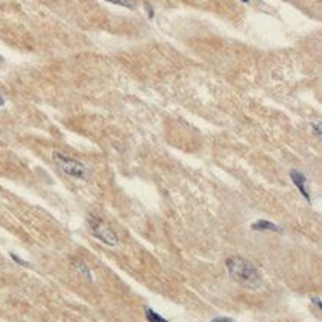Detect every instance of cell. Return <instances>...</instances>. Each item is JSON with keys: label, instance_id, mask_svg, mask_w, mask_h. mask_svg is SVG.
I'll return each mask as SVG.
<instances>
[{"label": "cell", "instance_id": "5", "mask_svg": "<svg viewBox=\"0 0 322 322\" xmlns=\"http://www.w3.org/2000/svg\"><path fill=\"white\" fill-rule=\"evenodd\" d=\"M251 230L252 231H270V233H278L281 234L283 233V228L274 222H269V220H265V219H260L257 222L251 225Z\"/></svg>", "mask_w": 322, "mask_h": 322}, {"label": "cell", "instance_id": "6", "mask_svg": "<svg viewBox=\"0 0 322 322\" xmlns=\"http://www.w3.org/2000/svg\"><path fill=\"white\" fill-rule=\"evenodd\" d=\"M73 266L76 268V270L78 272H81V274L87 278V280H93V275H91V270L89 269V266H87L84 262H81V260H75V262H73Z\"/></svg>", "mask_w": 322, "mask_h": 322}, {"label": "cell", "instance_id": "1", "mask_svg": "<svg viewBox=\"0 0 322 322\" xmlns=\"http://www.w3.org/2000/svg\"><path fill=\"white\" fill-rule=\"evenodd\" d=\"M225 266L233 281L239 283L246 289H258L262 286V277L257 268L240 255H233L225 260Z\"/></svg>", "mask_w": 322, "mask_h": 322}, {"label": "cell", "instance_id": "7", "mask_svg": "<svg viewBox=\"0 0 322 322\" xmlns=\"http://www.w3.org/2000/svg\"><path fill=\"white\" fill-rule=\"evenodd\" d=\"M144 316H146V319L149 321V322H169L166 318H163L161 315H158L155 310H152L151 307L144 308Z\"/></svg>", "mask_w": 322, "mask_h": 322}, {"label": "cell", "instance_id": "3", "mask_svg": "<svg viewBox=\"0 0 322 322\" xmlns=\"http://www.w3.org/2000/svg\"><path fill=\"white\" fill-rule=\"evenodd\" d=\"M89 228L93 234V237H96L99 242H102L108 246H117L119 245L117 234L111 230L107 224H104L101 219L90 216L89 217Z\"/></svg>", "mask_w": 322, "mask_h": 322}, {"label": "cell", "instance_id": "8", "mask_svg": "<svg viewBox=\"0 0 322 322\" xmlns=\"http://www.w3.org/2000/svg\"><path fill=\"white\" fill-rule=\"evenodd\" d=\"M105 2L113 3V5H119V6H123V8H129V9L134 8V5L129 2V0H105Z\"/></svg>", "mask_w": 322, "mask_h": 322}, {"label": "cell", "instance_id": "2", "mask_svg": "<svg viewBox=\"0 0 322 322\" xmlns=\"http://www.w3.org/2000/svg\"><path fill=\"white\" fill-rule=\"evenodd\" d=\"M52 160L55 161V164L59 167V170L66 173L67 177L76 178V179H84L87 177V167L81 163V161L67 157L61 152H54Z\"/></svg>", "mask_w": 322, "mask_h": 322}, {"label": "cell", "instance_id": "15", "mask_svg": "<svg viewBox=\"0 0 322 322\" xmlns=\"http://www.w3.org/2000/svg\"><path fill=\"white\" fill-rule=\"evenodd\" d=\"M240 2H243V3H250V0H240Z\"/></svg>", "mask_w": 322, "mask_h": 322}, {"label": "cell", "instance_id": "14", "mask_svg": "<svg viewBox=\"0 0 322 322\" xmlns=\"http://www.w3.org/2000/svg\"><path fill=\"white\" fill-rule=\"evenodd\" d=\"M3 105H5V97L2 93H0V107H3Z\"/></svg>", "mask_w": 322, "mask_h": 322}, {"label": "cell", "instance_id": "13", "mask_svg": "<svg viewBox=\"0 0 322 322\" xmlns=\"http://www.w3.org/2000/svg\"><path fill=\"white\" fill-rule=\"evenodd\" d=\"M144 8H146V11H147V17L149 18H154V9H152V6H149V5H144Z\"/></svg>", "mask_w": 322, "mask_h": 322}, {"label": "cell", "instance_id": "9", "mask_svg": "<svg viewBox=\"0 0 322 322\" xmlns=\"http://www.w3.org/2000/svg\"><path fill=\"white\" fill-rule=\"evenodd\" d=\"M9 257H11L12 260H14V262H16L17 265H20V266H24V268H28V266H29L26 262H24V260H21V258H20V257H17L16 254H12V252H11V254H9Z\"/></svg>", "mask_w": 322, "mask_h": 322}, {"label": "cell", "instance_id": "11", "mask_svg": "<svg viewBox=\"0 0 322 322\" xmlns=\"http://www.w3.org/2000/svg\"><path fill=\"white\" fill-rule=\"evenodd\" d=\"M312 303L319 308V310H322V301H321L319 296H312Z\"/></svg>", "mask_w": 322, "mask_h": 322}, {"label": "cell", "instance_id": "12", "mask_svg": "<svg viewBox=\"0 0 322 322\" xmlns=\"http://www.w3.org/2000/svg\"><path fill=\"white\" fill-rule=\"evenodd\" d=\"M212 322H234V319L224 316V318H215V319H212Z\"/></svg>", "mask_w": 322, "mask_h": 322}, {"label": "cell", "instance_id": "4", "mask_svg": "<svg viewBox=\"0 0 322 322\" xmlns=\"http://www.w3.org/2000/svg\"><path fill=\"white\" fill-rule=\"evenodd\" d=\"M290 179H292V182L295 184V187L300 190V193L304 196V199L305 201H308V202H312V196H310V192H308V189H307V178H305V175H303L301 172H298V170H290Z\"/></svg>", "mask_w": 322, "mask_h": 322}, {"label": "cell", "instance_id": "10", "mask_svg": "<svg viewBox=\"0 0 322 322\" xmlns=\"http://www.w3.org/2000/svg\"><path fill=\"white\" fill-rule=\"evenodd\" d=\"M312 131L318 139H321V123H312Z\"/></svg>", "mask_w": 322, "mask_h": 322}]
</instances>
